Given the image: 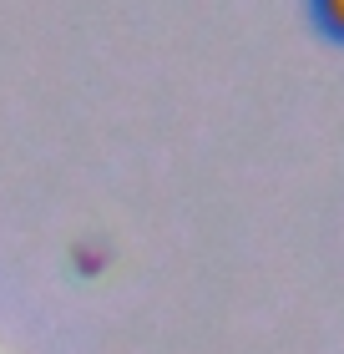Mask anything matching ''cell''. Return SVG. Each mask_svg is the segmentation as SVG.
<instances>
[{"label": "cell", "instance_id": "1", "mask_svg": "<svg viewBox=\"0 0 344 354\" xmlns=\"http://www.w3.org/2000/svg\"><path fill=\"white\" fill-rule=\"evenodd\" d=\"M309 21L324 41L344 46V0H309Z\"/></svg>", "mask_w": 344, "mask_h": 354}]
</instances>
